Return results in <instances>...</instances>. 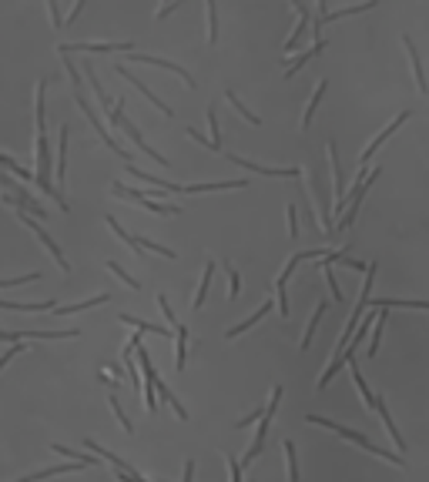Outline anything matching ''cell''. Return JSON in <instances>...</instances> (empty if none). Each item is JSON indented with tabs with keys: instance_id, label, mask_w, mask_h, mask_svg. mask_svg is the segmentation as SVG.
Segmentation results:
<instances>
[{
	"instance_id": "2",
	"label": "cell",
	"mask_w": 429,
	"mask_h": 482,
	"mask_svg": "<svg viewBox=\"0 0 429 482\" xmlns=\"http://www.w3.org/2000/svg\"><path fill=\"white\" fill-rule=\"evenodd\" d=\"M308 422H312V426H322V429H332L335 436H342L345 442H353V446L365 449L369 456H375V459H389L393 466H399V469L406 466V459H403V456H396V452H389V449H379L375 442H369V439H365L363 432H355V429H345V426H339V422H332V419H322V416H308Z\"/></svg>"
},
{
	"instance_id": "23",
	"label": "cell",
	"mask_w": 429,
	"mask_h": 482,
	"mask_svg": "<svg viewBox=\"0 0 429 482\" xmlns=\"http://www.w3.org/2000/svg\"><path fill=\"white\" fill-rule=\"evenodd\" d=\"M375 7V0H365V4H353V7H339V11H325L319 14L322 17V24H329V21H342V17H355V14H365V11H373Z\"/></svg>"
},
{
	"instance_id": "8",
	"label": "cell",
	"mask_w": 429,
	"mask_h": 482,
	"mask_svg": "<svg viewBox=\"0 0 429 482\" xmlns=\"http://www.w3.org/2000/svg\"><path fill=\"white\" fill-rule=\"evenodd\" d=\"M225 158H228L231 165L248 168V171H255V175H265V178H298V175H302L298 168H268V165H255V161H245V158H238V154H228V151H225Z\"/></svg>"
},
{
	"instance_id": "16",
	"label": "cell",
	"mask_w": 429,
	"mask_h": 482,
	"mask_svg": "<svg viewBox=\"0 0 429 482\" xmlns=\"http://www.w3.org/2000/svg\"><path fill=\"white\" fill-rule=\"evenodd\" d=\"M111 298V292H101V295H91V298H84V302H74V305H61V308H54L61 318H67V315H81V312H91V308H98V305H104Z\"/></svg>"
},
{
	"instance_id": "37",
	"label": "cell",
	"mask_w": 429,
	"mask_h": 482,
	"mask_svg": "<svg viewBox=\"0 0 429 482\" xmlns=\"http://www.w3.org/2000/svg\"><path fill=\"white\" fill-rule=\"evenodd\" d=\"M108 406H111V412L118 416V422H121V429L128 432V436H134V426H131V419H128V412L121 409V402L114 399V395H108Z\"/></svg>"
},
{
	"instance_id": "48",
	"label": "cell",
	"mask_w": 429,
	"mask_h": 482,
	"mask_svg": "<svg viewBox=\"0 0 429 482\" xmlns=\"http://www.w3.org/2000/svg\"><path fill=\"white\" fill-rule=\"evenodd\" d=\"M81 14H84V0H77L74 7H71V14H67V17H64V27H67V24H74L77 17H81Z\"/></svg>"
},
{
	"instance_id": "24",
	"label": "cell",
	"mask_w": 429,
	"mask_h": 482,
	"mask_svg": "<svg viewBox=\"0 0 429 482\" xmlns=\"http://www.w3.org/2000/svg\"><path fill=\"white\" fill-rule=\"evenodd\" d=\"M268 312H272V302H262V305L255 308L252 315L245 318V322H238V325H231V329H228V332H225V335H228V339H238V335H242V332H248V329H252L255 322H262V318H265V315H268Z\"/></svg>"
},
{
	"instance_id": "32",
	"label": "cell",
	"mask_w": 429,
	"mask_h": 482,
	"mask_svg": "<svg viewBox=\"0 0 429 482\" xmlns=\"http://www.w3.org/2000/svg\"><path fill=\"white\" fill-rule=\"evenodd\" d=\"M108 228H111V231H114V235H118V238H121V241H124V245H128V248H131V252H134V255H144V252H141V248H138V241H134V235H128V231H124V228H121V221L114 218V215H108Z\"/></svg>"
},
{
	"instance_id": "19",
	"label": "cell",
	"mask_w": 429,
	"mask_h": 482,
	"mask_svg": "<svg viewBox=\"0 0 429 482\" xmlns=\"http://www.w3.org/2000/svg\"><path fill=\"white\" fill-rule=\"evenodd\" d=\"M151 389H154V392H161V399H165L168 406L175 409V416L181 419V422H188V409L181 406V402H178V395L171 392V389H168V385H165V379H161V375H158V372H154V379H151Z\"/></svg>"
},
{
	"instance_id": "43",
	"label": "cell",
	"mask_w": 429,
	"mask_h": 482,
	"mask_svg": "<svg viewBox=\"0 0 429 482\" xmlns=\"http://www.w3.org/2000/svg\"><path fill=\"white\" fill-rule=\"evenodd\" d=\"M108 272H111V275H118V278H121L124 285H128V288H134V292H138V282H134L131 275L124 272V268H121V265H118V262H108Z\"/></svg>"
},
{
	"instance_id": "15",
	"label": "cell",
	"mask_w": 429,
	"mask_h": 482,
	"mask_svg": "<svg viewBox=\"0 0 429 482\" xmlns=\"http://www.w3.org/2000/svg\"><path fill=\"white\" fill-rule=\"evenodd\" d=\"M235 188H248V181H211V185H181L178 195H205V191H235Z\"/></svg>"
},
{
	"instance_id": "7",
	"label": "cell",
	"mask_w": 429,
	"mask_h": 482,
	"mask_svg": "<svg viewBox=\"0 0 429 482\" xmlns=\"http://www.w3.org/2000/svg\"><path fill=\"white\" fill-rule=\"evenodd\" d=\"M409 118H413V111H403V114H396V118L389 120V124H385L383 131L375 134L373 141H369V148H365V151H363V168H365V165H369V161H373V154H375V151H379V148H383V144H385V141H389V138H393V134H396V131H399V128H403V124H406V120H409Z\"/></svg>"
},
{
	"instance_id": "34",
	"label": "cell",
	"mask_w": 429,
	"mask_h": 482,
	"mask_svg": "<svg viewBox=\"0 0 429 482\" xmlns=\"http://www.w3.org/2000/svg\"><path fill=\"white\" fill-rule=\"evenodd\" d=\"M225 101H228L231 108L238 111V114H242V118H245V120H248V124H262V118H258V114H252V111L245 108L242 101H238V94H235V91H225Z\"/></svg>"
},
{
	"instance_id": "46",
	"label": "cell",
	"mask_w": 429,
	"mask_h": 482,
	"mask_svg": "<svg viewBox=\"0 0 429 482\" xmlns=\"http://www.w3.org/2000/svg\"><path fill=\"white\" fill-rule=\"evenodd\" d=\"M225 466H228L231 482H242V466H238V459H235V456H228V452H225Z\"/></svg>"
},
{
	"instance_id": "5",
	"label": "cell",
	"mask_w": 429,
	"mask_h": 482,
	"mask_svg": "<svg viewBox=\"0 0 429 482\" xmlns=\"http://www.w3.org/2000/svg\"><path fill=\"white\" fill-rule=\"evenodd\" d=\"M306 185H308V198H312V208H316V225H319L325 235L332 231V211H329V201H325V191H322V178L316 168L306 171Z\"/></svg>"
},
{
	"instance_id": "27",
	"label": "cell",
	"mask_w": 429,
	"mask_h": 482,
	"mask_svg": "<svg viewBox=\"0 0 429 482\" xmlns=\"http://www.w3.org/2000/svg\"><path fill=\"white\" fill-rule=\"evenodd\" d=\"M118 322H124V325H131V329H138V332H154V335H171V329H168V325H151V322H144V318H134V315H128V312H121V315H118Z\"/></svg>"
},
{
	"instance_id": "35",
	"label": "cell",
	"mask_w": 429,
	"mask_h": 482,
	"mask_svg": "<svg viewBox=\"0 0 429 482\" xmlns=\"http://www.w3.org/2000/svg\"><path fill=\"white\" fill-rule=\"evenodd\" d=\"M51 449L57 452V456H67L71 462H81V466H98V456H81V452H74V449H67V446H51Z\"/></svg>"
},
{
	"instance_id": "18",
	"label": "cell",
	"mask_w": 429,
	"mask_h": 482,
	"mask_svg": "<svg viewBox=\"0 0 429 482\" xmlns=\"http://www.w3.org/2000/svg\"><path fill=\"white\" fill-rule=\"evenodd\" d=\"M71 134V128L67 124H61V131H57V161H54V168H57V188L64 185V175H67V138Z\"/></svg>"
},
{
	"instance_id": "51",
	"label": "cell",
	"mask_w": 429,
	"mask_h": 482,
	"mask_svg": "<svg viewBox=\"0 0 429 482\" xmlns=\"http://www.w3.org/2000/svg\"><path fill=\"white\" fill-rule=\"evenodd\" d=\"M191 479H195V459H188L185 472H181V482H191Z\"/></svg>"
},
{
	"instance_id": "40",
	"label": "cell",
	"mask_w": 429,
	"mask_h": 482,
	"mask_svg": "<svg viewBox=\"0 0 429 482\" xmlns=\"http://www.w3.org/2000/svg\"><path fill=\"white\" fill-rule=\"evenodd\" d=\"M21 352H27V345H24V342H11V349H7L4 355H0V372H4V369L11 365V359H17Z\"/></svg>"
},
{
	"instance_id": "3",
	"label": "cell",
	"mask_w": 429,
	"mask_h": 482,
	"mask_svg": "<svg viewBox=\"0 0 429 482\" xmlns=\"http://www.w3.org/2000/svg\"><path fill=\"white\" fill-rule=\"evenodd\" d=\"M282 395H286V389H282V385H276V389H272V399H268V409H265L262 419H258V429H255L252 446H248V452L242 456V469H245V466H252V462L258 459V452H262L265 439H268V426H272V419H276V412H278V402H282Z\"/></svg>"
},
{
	"instance_id": "14",
	"label": "cell",
	"mask_w": 429,
	"mask_h": 482,
	"mask_svg": "<svg viewBox=\"0 0 429 482\" xmlns=\"http://www.w3.org/2000/svg\"><path fill=\"white\" fill-rule=\"evenodd\" d=\"M403 47H406V54H409V64H413V74H416V91L419 94H426V74H423V57H419V51H416V41L413 37H403Z\"/></svg>"
},
{
	"instance_id": "30",
	"label": "cell",
	"mask_w": 429,
	"mask_h": 482,
	"mask_svg": "<svg viewBox=\"0 0 429 482\" xmlns=\"http://www.w3.org/2000/svg\"><path fill=\"white\" fill-rule=\"evenodd\" d=\"M282 452H286L288 482H298V456H296V442H292V439H286V442H282Z\"/></svg>"
},
{
	"instance_id": "21",
	"label": "cell",
	"mask_w": 429,
	"mask_h": 482,
	"mask_svg": "<svg viewBox=\"0 0 429 482\" xmlns=\"http://www.w3.org/2000/svg\"><path fill=\"white\" fill-rule=\"evenodd\" d=\"M325 88H329V81H325V77H319V84H316L312 98H308V104H306V114H302V131H308V128H312V118H316V111H319Z\"/></svg>"
},
{
	"instance_id": "13",
	"label": "cell",
	"mask_w": 429,
	"mask_h": 482,
	"mask_svg": "<svg viewBox=\"0 0 429 482\" xmlns=\"http://www.w3.org/2000/svg\"><path fill=\"white\" fill-rule=\"evenodd\" d=\"M373 412H379V419H383L385 432L393 436V442H396V452H406V442H403V432L396 429V422H393V416H389V409H385V399L383 395H375V409Z\"/></svg>"
},
{
	"instance_id": "39",
	"label": "cell",
	"mask_w": 429,
	"mask_h": 482,
	"mask_svg": "<svg viewBox=\"0 0 429 482\" xmlns=\"http://www.w3.org/2000/svg\"><path fill=\"white\" fill-rule=\"evenodd\" d=\"M225 272H228V298L235 302L242 292V278H238V268H231V265H225Z\"/></svg>"
},
{
	"instance_id": "11",
	"label": "cell",
	"mask_w": 429,
	"mask_h": 482,
	"mask_svg": "<svg viewBox=\"0 0 429 482\" xmlns=\"http://www.w3.org/2000/svg\"><path fill=\"white\" fill-rule=\"evenodd\" d=\"M325 154H329V168H332V185H335V208H332V215H339L342 211V188H345V178H342V161H339V151H335V141H329V148H325Z\"/></svg>"
},
{
	"instance_id": "49",
	"label": "cell",
	"mask_w": 429,
	"mask_h": 482,
	"mask_svg": "<svg viewBox=\"0 0 429 482\" xmlns=\"http://www.w3.org/2000/svg\"><path fill=\"white\" fill-rule=\"evenodd\" d=\"M175 11H181V4H168V7H158V11H154V17L161 21V17H171Z\"/></svg>"
},
{
	"instance_id": "29",
	"label": "cell",
	"mask_w": 429,
	"mask_h": 482,
	"mask_svg": "<svg viewBox=\"0 0 429 482\" xmlns=\"http://www.w3.org/2000/svg\"><path fill=\"white\" fill-rule=\"evenodd\" d=\"M322 315H325V302H319V305H316V312H312V318H308L306 335H302V349H308V345H312V339H316V329H319Z\"/></svg>"
},
{
	"instance_id": "20",
	"label": "cell",
	"mask_w": 429,
	"mask_h": 482,
	"mask_svg": "<svg viewBox=\"0 0 429 482\" xmlns=\"http://www.w3.org/2000/svg\"><path fill=\"white\" fill-rule=\"evenodd\" d=\"M88 469V466H81V462H64V466H51V469H41V472H31V476H24L17 482H41V479H51V476H71V472H81Z\"/></svg>"
},
{
	"instance_id": "42",
	"label": "cell",
	"mask_w": 429,
	"mask_h": 482,
	"mask_svg": "<svg viewBox=\"0 0 429 482\" xmlns=\"http://www.w3.org/2000/svg\"><path fill=\"white\" fill-rule=\"evenodd\" d=\"M47 17H51V24H54V31H64V14H61V7H57V0H47Z\"/></svg>"
},
{
	"instance_id": "50",
	"label": "cell",
	"mask_w": 429,
	"mask_h": 482,
	"mask_svg": "<svg viewBox=\"0 0 429 482\" xmlns=\"http://www.w3.org/2000/svg\"><path fill=\"white\" fill-rule=\"evenodd\" d=\"M118 479H121V482H148L141 472H118Z\"/></svg>"
},
{
	"instance_id": "25",
	"label": "cell",
	"mask_w": 429,
	"mask_h": 482,
	"mask_svg": "<svg viewBox=\"0 0 429 482\" xmlns=\"http://www.w3.org/2000/svg\"><path fill=\"white\" fill-rule=\"evenodd\" d=\"M292 7H296V11H298V24H296V27H292V34H288V37H286V51H296L298 37H302V31H306V27H308V21H312V11H308L306 4H292Z\"/></svg>"
},
{
	"instance_id": "45",
	"label": "cell",
	"mask_w": 429,
	"mask_h": 482,
	"mask_svg": "<svg viewBox=\"0 0 429 482\" xmlns=\"http://www.w3.org/2000/svg\"><path fill=\"white\" fill-rule=\"evenodd\" d=\"M286 215H288V238H298V211H296V205H286Z\"/></svg>"
},
{
	"instance_id": "4",
	"label": "cell",
	"mask_w": 429,
	"mask_h": 482,
	"mask_svg": "<svg viewBox=\"0 0 429 482\" xmlns=\"http://www.w3.org/2000/svg\"><path fill=\"white\" fill-rule=\"evenodd\" d=\"M74 104H77V108H81V114H84V118L91 120V128L98 131V138H101V141L108 144V151H114V154H118V158H121V161H128V165H134V154H131V151H124L121 144H118V141H114V138H111V134H108V128H104V120H101V114H98V111H94V108H91V101L84 98V91H81V88L74 91Z\"/></svg>"
},
{
	"instance_id": "10",
	"label": "cell",
	"mask_w": 429,
	"mask_h": 482,
	"mask_svg": "<svg viewBox=\"0 0 429 482\" xmlns=\"http://www.w3.org/2000/svg\"><path fill=\"white\" fill-rule=\"evenodd\" d=\"M118 77H124V81H128V84H134V88H138V91H141V94H144V98L151 101L154 108H161V114H165V118H175V111L168 108L165 101L158 98V94H154V91L148 88V84H144V81H141V77H138V74H131V71H128V67H124V64H118Z\"/></svg>"
},
{
	"instance_id": "38",
	"label": "cell",
	"mask_w": 429,
	"mask_h": 482,
	"mask_svg": "<svg viewBox=\"0 0 429 482\" xmlns=\"http://www.w3.org/2000/svg\"><path fill=\"white\" fill-rule=\"evenodd\" d=\"M37 278H41V272H27V275H17V278H0V288H21L27 282H37Z\"/></svg>"
},
{
	"instance_id": "22",
	"label": "cell",
	"mask_w": 429,
	"mask_h": 482,
	"mask_svg": "<svg viewBox=\"0 0 429 482\" xmlns=\"http://www.w3.org/2000/svg\"><path fill=\"white\" fill-rule=\"evenodd\" d=\"M211 278H215V262H205V268H201V282H198V292H195V298H191V308L198 312L201 305H205V298H208L211 292Z\"/></svg>"
},
{
	"instance_id": "41",
	"label": "cell",
	"mask_w": 429,
	"mask_h": 482,
	"mask_svg": "<svg viewBox=\"0 0 429 482\" xmlns=\"http://www.w3.org/2000/svg\"><path fill=\"white\" fill-rule=\"evenodd\" d=\"M208 134H211L208 141L215 144L218 151H225V148H221V141H218V114H215V104H211V108H208Z\"/></svg>"
},
{
	"instance_id": "44",
	"label": "cell",
	"mask_w": 429,
	"mask_h": 482,
	"mask_svg": "<svg viewBox=\"0 0 429 482\" xmlns=\"http://www.w3.org/2000/svg\"><path fill=\"white\" fill-rule=\"evenodd\" d=\"M158 308H161L165 322H171V329H178V325H181V322L175 318V312H171V305H168V295H161V292H158Z\"/></svg>"
},
{
	"instance_id": "17",
	"label": "cell",
	"mask_w": 429,
	"mask_h": 482,
	"mask_svg": "<svg viewBox=\"0 0 429 482\" xmlns=\"http://www.w3.org/2000/svg\"><path fill=\"white\" fill-rule=\"evenodd\" d=\"M375 312V325L369 329V345H365V355L369 359H375V352H379V342H383V329H385V322H389V315H385V308H373Z\"/></svg>"
},
{
	"instance_id": "36",
	"label": "cell",
	"mask_w": 429,
	"mask_h": 482,
	"mask_svg": "<svg viewBox=\"0 0 429 482\" xmlns=\"http://www.w3.org/2000/svg\"><path fill=\"white\" fill-rule=\"evenodd\" d=\"M322 275H325V285H329V295H332V302H342V292H339V282H335V272H332V265L322 258Z\"/></svg>"
},
{
	"instance_id": "6",
	"label": "cell",
	"mask_w": 429,
	"mask_h": 482,
	"mask_svg": "<svg viewBox=\"0 0 429 482\" xmlns=\"http://www.w3.org/2000/svg\"><path fill=\"white\" fill-rule=\"evenodd\" d=\"M61 54H128L134 51L131 41H108V44H98V41H77V44H61L57 47Z\"/></svg>"
},
{
	"instance_id": "31",
	"label": "cell",
	"mask_w": 429,
	"mask_h": 482,
	"mask_svg": "<svg viewBox=\"0 0 429 482\" xmlns=\"http://www.w3.org/2000/svg\"><path fill=\"white\" fill-rule=\"evenodd\" d=\"M322 47H325V41H316V44L308 47L306 54H302V57H296V61H292V64H288V67H286V77H296V71H298V67H306V64H308V61H312V57L319 54Z\"/></svg>"
},
{
	"instance_id": "1",
	"label": "cell",
	"mask_w": 429,
	"mask_h": 482,
	"mask_svg": "<svg viewBox=\"0 0 429 482\" xmlns=\"http://www.w3.org/2000/svg\"><path fill=\"white\" fill-rule=\"evenodd\" d=\"M34 151H37V168H34V181H37V188H41L47 198H54L61 211H67L64 191L54 188V158H51V141H47V134H37V138H34Z\"/></svg>"
},
{
	"instance_id": "47",
	"label": "cell",
	"mask_w": 429,
	"mask_h": 482,
	"mask_svg": "<svg viewBox=\"0 0 429 482\" xmlns=\"http://www.w3.org/2000/svg\"><path fill=\"white\" fill-rule=\"evenodd\" d=\"M188 138H191V141H198V144H205V148H208V151H218V148H215V144H211L208 141V138H205V134H201V131H195V128H188Z\"/></svg>"
},
{
	"instance_id": "9",
	"label": "cell",
	"mask_w": 429,
	"mask_h": 482,
	"mask_svg": "<svg viewBox=\"0 0 429 482\" xmlns=\"http://www.w3.org/2000/svg\"><path fill=\"white\" fill-rule=\"evenodd\" d=\"M134 61V64H151V67H161V71H171V74H178L181 81H185L188 88H195V77L188 74L181 64H175V61H165V57H151V54H128Z\"/></svg>"
},
{
	"instance_id": "26",
	"label": "cell",
	"mask_w": 429,
	"mask_h": 482,
	"mask_svg": "<svg viewBox=\"0 0 429 482\" xmlns=\"http://www.w3.org/2000/svg\"><path fill=\"white\" fill-rule=\"evenodd\" d=\"M365 308H416V312H426V302H409V298H369V305Z\"/></svg>"
},
{
	"instance_id": "33",
	"label": "cell",
	"mask_w": 429,
	"mask_h": 482,
	"mask_svg": "<svg viewBox=\"0 0 429 482\" xmlns=\"http://www.w3.org/2000/svg\"><path fill=\"white\" fill-rule=\"evenodd\" d=\"M205 21H208V44L218 41V7H215V0L205 4Z\"/></svg>"
},
{
	"instance_id": "12",
	"label": "cell",
	"mask_w": 429,
	"mask_h": 482,
	"mask_svg": "<svg viewBox=\"0 0 429 482\" xmlns=\"http://www.w3.org/2000/svg\"><path fill=\"white\" fill-rule=\"evenodd\" d=\"M0 308H11V312H31V315H44L51 308H57L54 298H44V302H14V298H0Z\"/></svg>"
},
{
	"instance_id": "28",
	"label": "cell",
	"mask_w": 429,
	"mask_h": 482,
	"mask_svg": "<svg viewBox=\"0 0 429 482\" xmlns=\"http://www.w3.org/2000/svg\"><path fill=\"white\" fill-rule=\"evenodd\" d=\"M185 359H188V329L178 325L175 329V369L185 372Z\"/></svg>"
}]
</instances>
